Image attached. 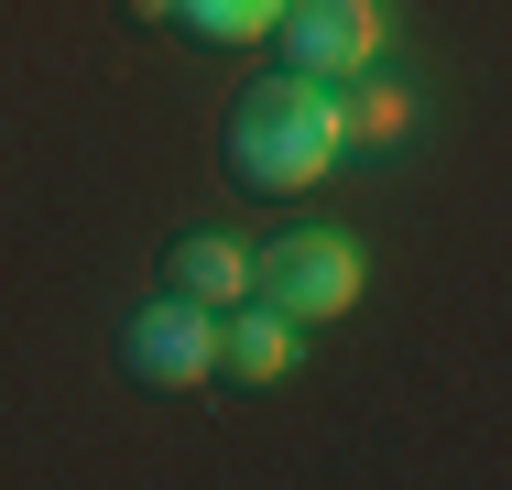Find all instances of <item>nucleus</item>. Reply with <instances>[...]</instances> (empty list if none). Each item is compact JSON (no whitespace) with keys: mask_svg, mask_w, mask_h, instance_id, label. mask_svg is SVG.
Here are the masks:
<instances>
[{"mask_svg":"<svg viewBox=\"0 0 512 490\" xmlns=\"http://www.w3.org/2000/svg\"><path fill=\"white\" fill-rule=\"evenodd\" d=\"M218 164H229V186L240 196H306L327 164H338V109L316 77H251V88L229 98V120H218Z\"/></svg>","mask_w":512,"mask_h":490,"instance_id":"nucleus-1","label":"nucleus"},{"mask_svg":"<svg viewBox=\"0 0 512 490\" xmlns=\"http://www.w3.org/2000/svg\"><path fill=\"white\" fill-rule=\"evenodd\" d=\"M251 294H262L284 327H327V316H349V294H360V251L327 240V229H284L273 251H251Z\"/></svg>","mask_w":512,"mask_h":490,"instance_id":"nucleus-2","label":"nucleus"},{"mask_svg":"<svg viewBox=\"0 0 512 490\" xmlns=\"http://www.w3.org/2000/svg\"><path fill=\"white\" fill-rule=\"evenodd\" d=\"M262 44H273L284 77H316V88L327 77H360L382 55V0H284Z\"/></svg>","mask_w":512,"mask_h":490,"instance_id":"nucleus-3","label":"nucleus"},{"mask_svg":"<svg viewBox=\"0 0 512 490\" xmlns=\"http://www.w3.org/2000/svg\"><path fill=\"white\" fill-rule=\"evenodd\" d=\"M207 305H186V294H153V305H131L120 316V382L142 392H197L207 382Z\"/></svg>","mask_w":512,"mask_h":490,"instance_id":"nucleus-4","label":"nucleus"},{"mask_svg":"<svg viewBox=\"0 0 512 490\" xmlns=\"http://www.w3.org/2000/svg\"><path fill=\"white\" fill-rule=\"evenodd\" d=\"M284 371H295V327H284L273 305H218V327H207V382L273 392Z\"/></svg>","mask_w":512,"mask_h":490,"instance_id":"nucleus-5","label":"nucleus"},{"mask_svg":"<svg viewBox=\"0 0 512 490\" xmlns=\"http://www.w3.org/2000/svg\"><path fill=\"white\" fill-rule=\"evenodd\" d=\"M164 294H186V305H240L251 294V251L240 240H218V229H186V240H164Z\"/></svg>","mask_w":512,"mask_h":490,"instance_id":"nucleus-6","label":"nucleus"},{"mask_svg":"<svg viewBox=\"0 0 512 490\" xmlns=\"http://www.w3.org/2000/svg\"><path fill=\"white\" fill-rule=\"evenodd\" d=\"M273 11H284V0H164V22L197 33V44H262Z\"/></svg>","mask_w":512,"mask_h":490,"instance_id":"nucleus-7","label":"nucleus"},{"mask_svg":"<svg viewBox=\"0 0 512 490\" xmlns=\"http://www.w3.org/2000/svg\"><path fill=\"white\" fill-rule=\"evenodd\" d=\"M414 98L404 88H360V109H338V142H404Z\"/></svg>","mask_w":512,"mask_h":490,"instance_id":"nucleus-8","label":"nucleus"}]
</instances>
